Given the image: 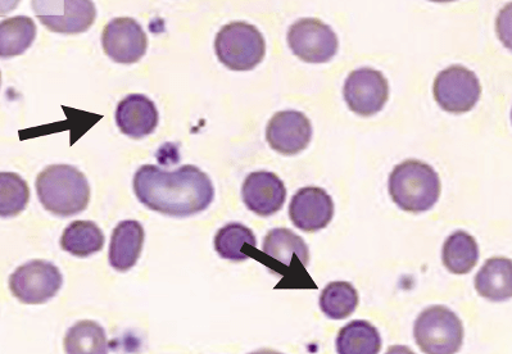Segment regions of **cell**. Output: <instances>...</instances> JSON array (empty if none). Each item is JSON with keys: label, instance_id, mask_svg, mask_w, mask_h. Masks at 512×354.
I'll use <instances>...</instances> for the list:
<instances>
[{"label": "cell", "instance_id": "cell-1", "mask_svg": "<svg viewBox=\"0 0 512 354\" xmlns=\"http://www.w3.org/2000/svg\"><path fill=\"white\" fill-rule=\"evenodd\" d=\"M134 193L153 212L189 217L207 210L215 198L210 176L193 165L175 171L144 165L134 176Z\"/></svg>", "mask_w": 512, "mask_h": 354}, {"label": "cell", "instance_id": "cell-2", "mask_svg": "<svg viewBox=\"0 0 512 354\" xmlns=\"http://www.w3.org/2000/svg\"><path fill=\"white\" fill-rule=\"evenodd\" d=\"M36 193L45 210L71 217L83 212L90 201V185L83 172L71 165L45 167L36 177Z\"/></svg>", "mask_w": 512, "mask_h": 354}, {"label": "cell", "instance_id": "cell-3", "mask_svg": "<svg viewBox=\"0 0 512 354\" xmlns=\"http://www.w3.org/2000/svg\"><path fill=\"white\" fill-rule=\"evenodd\" d=\"M389 195L402 211L421 213L432 210L441 197V179L432 166L407 160L394 167L388 181Z\"/></svg>", "mask_w": 512, "mask_h": 354}, {"label": "cell", "instance_id": "cell-4", "mask_svg": "<svg viewBox=\"0 0 512 354\" xmlns=\"http://www.w3.org/2000/svg\"><path fill=\"white\" fill-rule=\"evenodd\" d=\"M215 51L229 70L251 71L264 61L266 42L256 26L243 21L230 22L217 34Z\"/></svg>", "mask_w": 512, "mask_h": 354}, {"label": "cell", "instance_id": "cell-5", "mask_svg": "<svg viewBox=\"0 0 512 354\" xmlns=\"http://www.w3.org/2000/svg\"><path fill=\"white\" fill-rule=\"evenodd\" d=\"M414 337L424 354H456L464 343V325L450 308L432 306L416 319Z\"/></svg>", "mask_w": 512, "mask_h": 354}, {"label": "cell", "instance_id": "cell-6", "mask_svg": "<svg viewBox=\"0 0 512 354\" xmlns=\"http://www.w3.org/2000/svg\"><path fill=\"white\" fill-rule=\"evenodd\" d=\"M63 278L51 262L34 260L25 263L9 276V289L21 303L43 304L60 292Z\"/></svg>", "mask_w": 512, "mask_h": 354}, {"label": "cell", "instance_id": "cell-7", "mask_svg": "<svg viewBox=\"0 0 512 354\" xmlns=\"http://www.w3.org/2000/svg\"><path fill=\"white\" fill-rule=\"evenodd\" d=\"M31 4L36 17L52 33H85L97 18V8L90 0H34Z\"/></svg>", "mask_w": 512, "mask_h": 354}, {"label": "cell", "instance_id": "cell-8", "mask_svg": "<svg viewBox=\"0 0 512 354\" xmlns=\"http://www.w3.org/2000/svg\"><path fill=\"white\" fill-rule=\"evenodd\" d=\"M433 94L444 111L460 115L477 106L482 86L473 71L456 65L439 72L434 80Z\"/></svg>", "mask_w": 512, "mask_h": 354}, {"label": "cell", "instance_id": "cell-9", "mask_svg": "<svg viewBox=\"0 0 512 354\" xmlns=\"http://www.w3.org/2000/svg\"><path fill=\"white\" fill-rule=\"evenodd\" d=\"M288 45L294 56L307 63H328L338 53V36L317 18H301L288 31Z\"/></svg>", "mask_w": 512, "mask_h": 354}, {"label": "cell", "instance_id": "cell-10", "mask_svg": "<svg viewBox=\"0 0 512 354\" xmlns=\"http://www.w3.org/2000/svg\"><path fill=\"white\" fill-rule=\"evenodd\" d=\"M344 99L352 112L371 117L383 110L389 98L387 77L373 68L362 67L348 75L343 88Z\"/></svg>", "mask_w": 512, "mask_h": 354}, {"label": "cell", "instance_id": "cell-11", "mask_svg": "<svg viewBox=\"0 0 512 354\" xmlns=\"http://www.w3.org/2000/svg\"><path fill=\"white\" fill-rule=\"evenodd\" d=\"M104 53L116 63L133 65L146 56L148 38L143 27L134 18H113L102 34Z\"/></svg>", "mask_w": 512, "mask_h": 354}, {"label": "cell", "instance_id": "cell-12", "mask_svg": "<svg viewBox=\"0 0 512 354\" xmlns=\"http://www.w3.org/2000/svg\"><path fill=\"white\" fill-rule=\"evenodd\" d=\"M311 138V121L298 111L275 113L266 129L267 143L284 156H296L305 151Z\"/></svg>", "mask_w": 512, "mask_h": 354}, {"label": "cell", "instance_id": "cell-13", "mask_svg": "<svg viewBox=\"0 0 512 354\" xmlns=\"http://www.w3.org/2000/svg\"><path fill=\"white\" fill-rule=\"evenodd\" d=\"M333 216V199L324 189L307 186L293 195L289 217L297 229L305 233H316L325 229Z\"/></svg>", "mask_w": 512, "mask_h": 354}, {"label": "cell", "instance_id": "cell-14", "mask_svg": "<svg viewBox=\"0 0 512 354\" xmlns=\"http://www.w3.org/2000/svg\"><path fill=\"white\" fill-rule=\"evenodd\" d=\"M242 198L249 211L261 217H269L282 210L287 199V189L274 172L257 171L244 180Z\"/></svg>", "mask_w": 512, "mask_h": 354}, {"label": "cell", "instance_id": "cell-15", "mask_svg": "<svg viewBox=\"0 0 512 354\" xmlns=\"http://www.w3.org/2000/svg\"><path fill=\"white\" fill-rule=\"evenodd\" d=\"M156 104L143 94H130L122 99L116 110V124L122 134L131 139H143L157 129Z\"/></svg>", "mask_w": 512, "mask_h": 354}, {"label": "cell", "instance_id": "cell-16", "mask_svg": "<svg viewBox=\"0 0 512 354\" xmlns=\"http://www.w3.org/2000/svg\"><path fill=\"white\" fill-rule=\"evenodd\" d=\"M144 238H146V233L138 221L120 222L113 230L110 253H108L112 269L119 272L133 269L142 254Z\"/></svg>", "mask_w": 512, "mask_h": 354}, {"label": "cell", "instance_id": "cell-17", "mask_svg": "<svg viewBox=\"0 0 512 354\" xmlns=\"http://www.w3.org/2000/svg\"><path fill=\"white\" fill-rule=\"evenodd\" d=\"M475 289L480 297L491 302H505L512 298V261L493 257L484 263L475 276Z\"/></svg>", "mask_w": 512, "mask_h": 354}, {"label": "cell", "instance_id": "cell-18", "mask_svg": "<svg viewBox=\"0 0 512 354\" xmlns=\"http://www.w3.org/2000/svg\"><path fill=\"white\" fill-rule=\"evenodd\" d=\"M442 260L444 267L452 274H469L479 260L477 240L465 231H456L444 242Z\"/></svg>", "mask_w": 512, "mask_h": 354}, {"label": "cell", "instance_id": "cell-19", "mask_svg": "<svg viewBox=\"0 0 512 354\" xmlns=\"http://www.w3.org/2000/svg\"><path fill=\"white\" fill-rule=\"evenodd\" d=\"M335 344L338 354H379L382 337L369 321L355 320L339 331Z\"/></svg>", "mask_w": 512, "mask_h": 354}, {"label": "cell", "instance_id": "cell-20", "mask_svg": "<svg viewBox=\"0 0 512 354\" xmlns=\"http://www.w3.org/2000/svg\"><path fill=\"white\" fill-rule=\"evenodd\" d=\"M262 251L285 266H291L294 256L301 261L303 267H307L310 262V251L305 240L284 228L273 229L267 233Z\"/></svg>", "mask_w": 512, "mask_h": 354}, {"label": "cell", "instance_id": "cell-21", "mask_svg": "<svg viewBox=\"0 0 512 354\" xmlns=\"http://www.w3.org/2000/svg\"><path fill=\"white\" fill-rule=\"evenodd\" d=\"M104 234L101 228L92 221L72 222L61 238L63 251L72 256L85 258L102 251Z\"/></svg>", "mask_w": 512, "mask_h": 354}, {"label": "cell", "instance_id": "cell-22", "mask_svg": "<svg viewBox=\"0 0 512 354\" xmlns=\"http://www.w3.org/2000/svg\"><path fill=\"white\" fill-rule=\"evenodd\" d=\"M36 25L30 17L16 16L0 24V56L12 58L21 56L33 45Z\"/></svg>", "mask_w": 512, "mask_h": 354}, {"label": "cell", "instance_id": "cell-23", "mask_svg": "<svg viewBox=\"0 0 512 354\" xmlns=\"http://www.w3.org/2000/svg\"><path fill=\"white\" fill-rule=\"evenodd\" d=\"M63 344L66 354H108L106 330L95 321L76 322L67 330Z\"/></svg>", "mask_w": 512, "mask_h": 354}, {"label": "cell", "instance_id": "cell-24", "mask_svg": "<svg viewBox=\"0 0 512 354\" xmlns=\"http://www.w3.org/2000/svg\"><path fill=\"white\" fill-rule=\"evenodd\" d=\"M359 306V293L347 281H334L326 285L320 297V308L332 320L350 317Z\"/></svg>", "mask_w": 512, "mask_h": 354}, {"label": "cell", "instance_id": "cell-25", "mask_svg": "<svg viewBox=\"0 0 512 354\" xmlns=\"http://www.w3.org/2000/svg\"><path fill=\"white\" fill-rule=\"evenodd\" d=\"M244 245L257 247V240L253 231L246 225L231 222L217 231L215 236V249L224 260L243 262L249 260V256L243 253Z\"/></svg>", "mask_w": 512, "mask_h": 354}, {"label": "cell", "instance_id": "cell-26", "mask_svg": "<svg viewBox=\"0 0 512 354\" xmlns=\"http://www.w3.org/2000/svg\"><path fill=\"white\" fill-rule=\"evenodd\" d=\"M30 201V189L26 181L15 172L0 174V213L3 217H15L25 211Z\"/></svg>", "mask_w": 512, "mask_h": 354}, {"label": "cell", "instance_id": "cell-27", "mask_svg": "<svg viewBox=\"0 0 512 354\" xmlns=\"http://www.w3.org/2000/svg\"><path fill=\"white\" fill-rule=\"evenodd\" d=\"M496 33L501 43L512 52V2L506 4L498 13Z\"/></svg>", "mask_w": 512, "mask_h": 354}, {"label": "cell", "instance_id": "cell-28", "mask_svg": "<svg viewBox=\"0 0 512 354\" xmlns=\"http://www.w3.org/2000/svg\"><path fill=\"white\" fill-rule=\"evenodd\" d=\"M385 354H415L409 347L406 346H392L388 348Z\"/></svg>", "mask_w": 512, "mask_h": 354}, {"label": "cell", "instance_id": "cell-29", "mask_svg": "<svg viewBox=\"0 0 512 354\" xmlns=\"http://www.w3.org/2000/svg\"><path fill=\"white\" fill-rule=\"evenodd\" d=\"M249 354H283L280 352L273 351V349H261V351L249 353Z\"/></svg>", "mask_w": 512, "mask_h": 354}, {"label": "cell", "instance_id": "cell-30", "mask_svg": "<svg viewBox=\"0 0 512 354\" xmlns=\"http://www.w3.org/2000/svg\"><path fill=\"white\" fill-rule=\"evenodd\" d=\"M511 118H512V112H511Z\"/></svg>", "mask_w": 512, "mask_h": 354}]
</instances>
